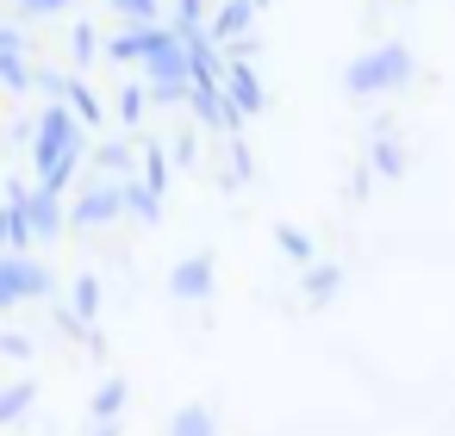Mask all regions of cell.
Here are the masks:
<instances>
[{
  "instance_id": "obj_9",
  "label": "cell",
  "mask_w": 455,
  "mask_h": 436,
  "mask_svg": "<svg viewBox=\"0 0 455 436\" xmlns=\"http://www.w3.org/2000/svg\"><path fill=\"white\" fill-rule=\"evenodd\" d=\"M0 88H7V94H26L32 88V51H26V32L20 26H0Z\"/></svg>"
},
{
  "instance_id": "obj_27",
  "label": "cell",
  "mask_w": 455,
  "mask_h": 436,
  "mask_svg": "<svg viewBox=\"0 0 455 436\" xmlns=\"http://www.w3.org/2000/svg\"><path fill=\"white\" fill-rule=\"evenodd\" d=\"M94 436H119V417H107V424H100V430H94Z\"/></svg>"
},
{
  "instance_id": "obj_29",
  "label": "cell",
  "mask_w": 455,
  "mask_h": 436,
  "mask_svg": "<svg viewBox=\"0 0 455 436\" xmlns=\"http://www.w3.org/2000/svg\"><path fill=\"white\" fill-rule=\"evenodd\" d=\"M374 7H387V0H374Z\"/></svg>"
},
{
  "instance_id": "obj_1",
  "label": "cell",
  "mask_w": 455,
  "mask_h": 436,
  "mask_svg": "<svg viewBox=\"0 0 455 436\" xmlns=\"http://www.w3.org/2000/svg\"><path fill=\"white\" fill-rule=\"evenodd\" d=\"M82 150H88V125L69 113V100H51L38 113V131H32V169L44 187L69 194V181L82 175Z\"/></svg>"
},
{
  "instance_id": "obj_6",
  "label": "cell",
  "mask_w": 455,
  "mask_h": 436,
  "mask_svg": "<svg viewBox=\"0 0 455 436\" xmlns=\"http://www.w3.org/2000/svg\"><path fill=\"white\" fill-rule=\"evenodd\" d=\"M212 287H219V262H212V250H194V256H181V262L169 268V299H181V305L212 299Z\"/></svg>"
},
{
  "instance_id": "obj_15",
  "label": "cell",
  "mask_w": 455,
  "mask_h": 436,
  "mask_svg": "<svg viewBox=\"0 0 455 436\" xmlns=\"http://www.w3.org/2000/svg\"><path fill=\"white\" fill-rule=\"evenodd\" d=\"M125 399H132V386H125V374H107V380L94 386V424H107V417H119V411H125Z\"/></svg>"
},
{
  "instance_id": "obj_21",
  "label": "cell",
  "mask_w": 455,
  "mask_h": 436,
  "mask_svg": "<svg viewBox=\"0 0 455 436\" xmlns=\"http://www.w3.org/2000/svg\"><path fill=\"white\" fill-rule=\"evenodd\" d=\"M169 169H175V163H169V150H163V144H150V150L138 156V175H144L156 194H169Z\"/></svg>"
},
{
  "instance_id": "obj_19",
  "label": "cell",
  "mask_w": 455,
  "mask_h": 436,
  "mask_svg": "<svg viewBox=\"0 0 455 436\" xmlns=\"http://www.w3.org/2000/svg\"><path fill=\"white\" fill-rule=\"evenodd\" d=\"M32 399H38V386H32V380H13V386H0V424H20V417L32 411Z\"/></svg>"
},
{
  "instance_id": "obj_25",
  "label": "cell",
  "mask_w": 455,
  "mask_h": 436,
  "mask_svg": "<svg viewBox=\"0 0 455 436\" xmlns=\"http://www.w3.org/2000/svg\"><path fill=\"white\" fill-rule=\"evenodd\" d=\"M194 156H200V131H181V138H175V150H169V163H181V169H188Z\"/></svg>"
},
{
  "instance_id": "obj_14",
  "label": "cell",
  "mask_w": 455,
  "mask_h": 436,
  "mask_svg": "<svg viewBox=\"0 0 455 436\" xmlns=\"http://www.w3.org/2000/svg\"><path fill=\"white\" fill-rule=\"evenodd\" d=\"M275 243H281V256H287V262H299V268H306V262H318V243H312V231H299V225H287V218L275 225Z\"/></svg>"
},
{
  "instance_id": "obj_10",
  "label": "cell",
  "mask_w": 455,
  "mask_h": 436,
  "mask_svg": "<svg viewBox=\"0 0 455 436\" xmlns=\"http://www.w3.org/2000/svg\"><path fill=\"white\" fill-rule=\"evenodd\" d=\"M26 218H32V237L44 243V237H57V231L69 225V206H63V194H57V187H44V181H38V187L26 194Z\"/></svg>"
},
{
  "instance_id": "obj_30",
  "label": "cell",
  "mask_w": 455,
  "mask_h": 436,
  "mask_svg": "<svg viewBox=\"0 0 455 436\" xmlns=\"http://www.w3.org/2000/svg\"><path fill=\"white\" fill-rule=\"evenodd\" d=\"M256 7H268V0H256Z\"/></svg>"
},
{
  "instance_id": "obj_7",
  "label": "cell",
  "mask_w": 455,
  "mask_h": 436,
  "mask_svg": "<svg viewBox=\"0 0 455 436\" xmlns=\"http://www.w3.org/2000/svg\"><path fill=\"white\" fill-rule=\"evenodd\" d=\"M188 107H194V119L206 125V131H237L243 119L231 113V100H225V82H188Z\"/></svg>"
},
{
  "instance_id": "obj_22",
  "label": "cell",
  "mask_w": 455,
  "mask_h": 436,
  "mask_svg": "<svg viewBox=\"0 0 455 436\" xmlns=\"http://www.w3.org/2000/svg\"><path fill=\"white\" fill-rule=\"evenodd\" d=\"M94 175H119V181H125V175H132V150H125V144H100V150H94Z\"/></svg>"
},
{
  "instance_id": "obj_23",
  "label": "cell",
  "mask_w": 455,
  "mask_h": 436,
  "mask_svg": "<svg viewBox=\"0 0 455 436\" xmlns=\"http://www.w3.org/2000/svg\"><path fill=\"white\" fill-rule=\"evenodd\" d=\"M94 44H100V38H94V26H88V20H82V26H76V38H69V57H76V69H88V63H94V57H100V51H94Z\"/></svg>"
},
{
  "instance_id": "obj_16",
  "label": "cell",
  "mask_w": 455,
  "mask_h": 436,
  "mask_svg": "<svg viewBox=\"0 0 455 436\" xmlns=\"http://www.w3.org/2000/svg\"><path fill=\"white\" fill-rule=\"evenodd\" d=\"M169 436H219V417H212V405H181V411L169 417Z\"/></svg>"
},
{
  "instance_id": "obj_17",
  "label": "cell",
  "mask_w": 455,
  "mask_h": 436,
  "mask_svg": "<svg viewBox=\"0 0 455 436\" xmlns=\"http://www.w3.org/2000/svg\"><path fill=\"white\" fill-rule=\"evenodd\" d=\"M100 7H113L119 26H156L163 20V0H100Z\"/></svg>"
},
{
  "instance_id": "obj_5",
  "label": "cell",
  "mask_w": 455,
  "mask_h": 436,
  "mask_svg": "<svg viewBox=\"0 0 455 436\" xmlns=\"http://www.w3.org/2000/svg\"><path fill=\"white\" fill-rule=\"evenodd\" d=\"M225 100H231L237 119H262V113H268V82L256 75L250 57H231V63H225Z\"/></svg>"
},
{
  "instance_id": "obj_8",
  "label": "cell",
  "mask_w": 455,
  "mask_h": 436,
  "mask_svg": "<svg viewBox=\"0 0 455 436\" xmlns=\"http://www.w3.org/2000/svg\"><path fill=\"white\" fill-rule=\"evenodd\" d=\"M256 0H212V13H206V32H212V44H237V38H250L256 32Z\"/></svg>"
},
{
  "instance_id": "obj_3",
  "label": "cell",
  "mask_w": 455,
  "mask_h": 436,
  "mask_svg": "<svg viewBox=\"0 0 455 436\" xmlns=\"http://www.w3.org/2000/svg\"><path fill=\"white\" fill-rule=\"evenodd\" d=\"M51 293V268L32 262L26 250H0V312L7 305H26V299H44Z\"/></svg>"
},
{
  "instance_id": "obj_11",
  "label": "cell",
  "mask_w": 455,
  "mask_h": 436,
  "mask_svg": "<svg viewBox=\"0 0 455 436\" xmlns=\"http://www.w3.org/2000/svg\"><path fill=\"white\" fill-rule=\"evenodd\" d=\"M337 287H343V268H337V262H306V268H299V299H306V305H331Z\"/></svg>"
},
{
  "instance_id": "obj_2",
  "label": "cell",
  "mask_w": 455,
  "mask_h": 436,
  "mask_svg": "<svg viewBox=\"0 0 455 436\" xmlns=\"http://www.w3.org/2000/svg\"><path fill=\"white\" fill-rule=\"evenodd\" d=\"M411 75H418L411 44L387 38V44H374V51L349 57V69H343V94H349V100H387V94H399Z\"/></svg>"
},
{
  "instance_id": "obj_4",
  "label": "cell",
  "mask_w": 455,
  "mask_h": 436,
  "mask_svg": "<svg viewBox=\"0 0 455 436\" xmlns=\"http://www.w3.org/2000/svg\"><path fill=\"white\" fill-rule=\"evenodd\" d=\"M113 218H125V181L119 175H94L82 187V200L69 206V225L76 231H94V225H113Z\"/></svg>"
},
{
  "instance_id": "obj_13",
  "label": "cell",
  "mask_w": 455,
  "mask_h": 436,
  "mask_svg": "<svg viewBox=\"0 0 455 436\" xmlns=\"http://www.w3.org/2000/svg\"><path fill=\"white\" fill-rule=\"evenodd\" d=\"M368 175H380V181H399V175H405V144H399V138H374Z\"/></svg>"
},
{
  "instance_id": "obj_20",
  "label": "cell",
  "mask_w": 455,
  "mask_h": 436,
  "mask_svg": "<svg viewBox=\"0 0 455 436\" xmlns=\"http://www.w3.org/2000/svg\"><path fill=\"white\" fill-rule=\"evenodd\" d=\"M94 312H100V281H94V274H82V281H76V312H69L63 324H69V330H82Z\"/></svg>"
},
{
  "instance_id": "obj_26",
  "label": "cell",
  "mask_w": 455,
  "mask_h": 436,
  "mask_svg": "<svg viewBox=\"0 0 455 436\" xmlns=\"http://www.w3.org/2000/svg\"><path fill=\"white\" fill-rule=\"evenodd\" d=\"M0 355H13V361H26V355H32V337L7 330V337H0Z\"/></svg>"
},
{
  "instance_id": "obj_28",
  "label": "cell",
  "mask_w": 455,
  "mask_h": 436,
  "mask_svg": "<svg viewBox=\"0 0 455 436\" xmlns=\"http://www.w3.org/2000/svg\"><path fill=\"white\" fill-rule=\"evenodd\" d=\"M0 250H7V231H0Z\"/></svg>"
},
{
  "instance_id": "obj_31",
  "label": "cell",
  "mask_w": 455,
  "mask_h": 436,
  "mask_svg": "<svg viewBox=\"0 0 455 436\" xmlns=\"http://www.w3.org/2000/svg\"><path fill=\"white\" fill-rule=\"evenodd\" d=\"M206 7H212V0H206Z\"/></svg>"
},
{
  "instance_id": "obj_24",
  "label": "cell",
  "mask_w": 455,
  "mask_h": 436,
  "mask_svg": "<svg viewBox=\"0 0 455 436\" xmlns=\"http://www.w3.org/2000/svg\"><path fill=\"white\" fill-rule=\"evenodd\" d=\"M20 7V20H57V13H69L76 0H13Z\"/></svg>"
},
{
  "instance_id": "obj_12",
  "label": "cell",
  "mask_w": 455,
  "mask_h": 436,
  "mask_svg": "<svg viewBox=\"0 0 455 436\" xmlns=\"http://www.w3.org/2000/svg\"><path fill=\"white\" fill-rule=\"evenodd\" d=\"M125 218H138V225H163V194H156L144 175H125Z\"/></svg>"
},
{
  "instance_id": "obj_18",
  "label": "cell",
  "mask_w": 455,
  "mask_h": 436,
  "mask_svg": "<svg viewBox=\"0 0 455 436\" xmlns=\"http://www.w3.org/2000/svg\"><path fill=\"white\" fill-rule=\"evenodd\" d=\"M113 100H119V107H113L119 125H144V113H150V82H132V88H119Z\"/></svg>"
}]
</instances>
